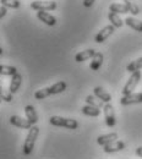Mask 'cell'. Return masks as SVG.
<instances>
[{
    "instance_id": "484cf974",
    "label": "cell",
    "mask_w": 142,
    "mask_h": 159,
    "mask_svg": "<svg viewBox=\"0 0 142 159\" xmlns=\"http://www.w3.org/2000/svg\"><path fill=\"white\" fill-rule=\"evenodd\" d=\"M0 99L6 102V103H10L12 102V93L7 89H5L2 86H0Z\"/></svg>"
},
{
    "instance_id": "ac0fdd59",
    "label": "cell",
    "mask_w": 142,
    "mask_h": 159,
    "mask_svg": "<svg viewBox=\"0 0 142 159\" xmlns=\"http://www.w3.org/2000/svg\"><path fill=\"white\" fill-rule=\"evenodd\" d=\"M124 23L126 26H129L130 28L137 31V32H142V21L137 20L135 17H126L125 21H124Z\"/></svg>"
},
{
    "instance_id": "f546056e",
    "label": "cell",
    "mask_w": 142,
    "mask_h": 159,
    "mask_svg": "<svg viewBox=\"0 0 142 159\" xmlns=\"http://www.w3.org/2000/svg\"><path fill=\"white\" fill-rule=\"evenodd\" d=\"M136 156H139V157L142 158V147H137L136 148Z\"/></svg>"
},
{
    "instance_id": "44dd1931",
    "label": "cell",
    "mask_w": 142,
    "mask_h": 159,
    "mask_svg": "<svg viewBox=\"0 0 142 159\" xmlns=\"http://www.w3.org/2000/svg\"><path fill=\"white\" fill-rule=\"evenodd\" d=\"M141 69H142V57L139 58V59L134 60V61H131V62L126 66V71L130 72V74L136 72V71H140Z\"/></svg>"
},
{
    "instance_id": "7402d4cb",
    "label": "cell",
    "mask_w": 142,
    "mask_h": 159,
    "mask_svg": "<svg viewBox=\"0 0 142 159\" xmlns=\"http://www.w3.org/2000/svg\"><path fill=\"white\" fill-rule=\"evenodd\" d=\"M124 4L126 5L129 12L132 14L134 16H136V15L140 14V7H139V5H137L134 0H124Z\"/></svg>"
},
{
    "instance_id": "d4e9b609",
    "label": "cell",
    "mask_w": 142,
    "mask_h": 159,
    "mask_svg": "<svg viewBox=\"0 0 142 159\" xmlns=\"http://www.w3.org/2000/svg\"><path fill=\"white\" fill-rule=\"evenodd\" d=\"M15 74H17V69L14 66H7V65H0V75L4 76H14Z\"/></svg>"
},
{
    "instance_id": "7a4b0ae2",
    "label": "cell",
    "mask_w": 142,
    "mask_h": 159,
    "mask_svg": "<svg viewBox=\"0 0 142 159\" xmlns=\"http://www.w3.org/2000/svg\"><path fill=\"white\" fill-rule=\"evenodd\" d=\"M38 135H39V129H38V126L33 125V126L30 129V131H28V134H27V137L25 139V143H23V154L28 156V154L32 153V151H33V148H34V144H36V139L38 137Z\"/></svg>"
},
{
    "instance_id": "5b68a950",
    "label": "cell",
    "mask_w": 142,
    "mask_h": 159,
    "mask_svg": "<svg viewBox=\"0 0 142 159\" xmlns=\"http://www.w3.org/2000/svg\"><path fill=\"white\" fill-rule=\"evenodd\" d=\"M31 9L36 11H53L57 9V2L53 0H34L31 2Z\"/></svg>"
},
{
    "instance_id": "7c38bea8",
    "label": "cell",
    "mask_w": 142,
    "mask_h": 159,
    "mask_svg": "<svg viewBox=\"0 0 142 159\" xmlns=\"http://www.w3.org/2000/svg\"><path fill=\"white\" fill-rule=\"evenodd\" d=\"M25 114H26V119L28 120L32 125H36V124L38 122L37 110L34 109L33 105H26V107H25Z\"/></svg>"
},
{
    "instance_id": "9c48e42d",
    "label": "cell",
    "mask_w": 142,
    "mask_h": 159,
    "mask_svg": "<svg viewBox=\"0 0 142 159\" xmlns=\"http://www.w3.org/2000/svg\"><path fill=\"white\" fill-rule=\"evenodd\" d=\"M10 124L12 126H16V127H20V129H26V130H30L33 126L27 119H23V118L17 116V115H12L10 118Z\"/></svg>"
},
{
    "instance_id": "d6986e66",
    "label": "cell",
    "mask_w": 142,
    "mask_h": 159,
    "mask_svg": "<svg viewBox=\"0 0 142 159\" xmlns=\"http://www.w3.org/2000/svg\"><path fill=\"white\" fill-rule=\"evenodd\" d=\"M82 114L83 115H87V116H92V118H97L101 115V110L98 108H94V107H91V105H85L82 107Z\"/></svg>"
},
{
    "instance_id": "4316f807",
    "label": "cell",
    "mask_w": 142,
    "mask_h": 159,
    "mask_svg": "<svg viewBox=\"0 0 142 159\" xmlns=\"http://www.w3.org/2000/svg\"><path fill=\"white\" fill-rule=\"evenodd\" d=\"M0 4L6 9H19L20 1L19 0H0Z\"/></svg>"
},
{
    "instance_id": "603a6c76",
    "label": "cell",
    "mask_w": 142,
    "mask_h": 159,
    "mask_svg": "<svg viewBox=\"0 0 142 159\" xmlns=\"http://www.w3.org/2000/svg\"><path fill=\"white\" fill-rule=\"evenodd\" d=\"M108 19L112 22V26H114L115 28H120L124 25V21L120 19V16L118 14H114V12H109L108 14Z\"/></svg>"
},
{
    "instance_id": "e0dca14e",
    "label": "cell",
    "mask_w": 142,
    "mask_h": 159,
    "mask_svg": "<svg viewBox=\"0 0 142 159\" xmlns=\"http://www.w3.org/2000/svg\"><path fill=\"white\" fill-rule=\"evenodd\" d=\"M103 60H104L103 54L99 53V52H97V53H96V55L92 58V61H91V64H89V69H91V70H93V71L99 70V67H101L102 64H103Z\"/></svg>"
},
{
    "instance_id": "52a82bcc",
    "label": "cell",
    "mask_w": 142,
    "mask_h": 159,
    "mask_svg": "<svg viewBox=\"0 0 142 159\" xmlns=\"http://www.w3.org/2000/svg\"><path fill=\"white\" fill-rule=\"evenodd\" d=\"M114 32H115V27L112 26V25H108V26L103 27L101 31L97 33V36L94 37L96 43H103V42H105Z\"/></svg>"
},
{
    "instance_id": "9a60e30c",
    "label": "cell",
    "mask_w": 142,
    "mask_h": 159,
    "mask_svg": "<svg viewBox=\"0 0 142 159\" xmlns=\"http://www.w3.org/2000/svg\"><path fill=\"white\" fill-rule=\"evenodd\" d=\"M96 53H97V52H96L94 49H86V50L80 52L79 54L75 55V61H76V62H83V61H86V60L92 59V58L96 55Z\"/></svg>"
},
{
    "instance_id": "6da1fadb",
    "label": "cell",
    "mask_w": 142,
    "mask_h": 159,
    "mask_svg": "<svg viewBox=\"0 0 142 159\" xmlns=\"http://www.w3.org/2000/svg\"><path fill=\"white\" fill-rule=\"evenodd\" d=\"M67 84L66 82L64 81H58L57 83L49 86V87H45V88H42L39 91H37L34 93V98L37 100H42V99H45L48 98L49 96H54V94H60L62 93L65 89H66Z\"/></svg>"
},
{
    "instance_id": "cb8c5ba5",
    "label": "cell",
    "mask_w": 142,
    "mask_h": 159,
    "mask_svg": "<svg viewBox=\"0 0 142 159\" xmlns=\"http://www.w3.org/2000/svg\"><path fill=\"white\" fill-rule=\"evenodd\" d=\"M86 103L88 105L94 107V108H98V109H101V108L104 107V103L101 99H98L96 96H87L86 97Z\"/></svg>"
},
{
    "instance_id": "2e32d148",
    "label": "cell",
    "mask_w": 142,
    "mask_h": 159,
    "mask_svg": "<svg viewBox=\"0 0 142 159\" xmlns=\"http://www.w3.org/2000/svg\"><path fill=\"white\" fill-rule=\"evenodd\" d=\"M93 92H94V96H96L98 99H101L104 104L110 103V100H112V96H110V94H109L104 88H102V87H94Z\"/></svg>"
},
{
    "instance_id": "f1b7e54d",
    "label": "cell",
    "mask_w": 142,
    "mask_h": 159,
    "mask_svg": "<svg viewBox=\"0 0 142 159\" xmlns=\"http://www.w3.org/2000/svg\"><path fill=\"white\" fill-rule=\"evenodd\" d=\"M94 1H96V0H83V2H82V4H83V6H85V7H91V6L93 5V2H94Z\"/></svg>"
},
{
    "instance_id": "83f0119b",
    "label": "cell",
    "mask_w": 142,
    "mask_h": 159,
    "mask_svg": "<svg viewBox=\"0 0 142 159\" xmlns=\"http://www.w3.org/2000/svg\"><path fill=\"white\" fill-rule=\"evenodd\" d=\"M6 14H7V9L5 7V6H0V19H2V17H5L6 16Z\"/></svg>"
},
{
    "instance_id": "277c9868",
    "label": "cell",
    "mask_w": 142,
    "mask_h": 159,
    "mask_svg": "<svg viewBox=\"0 0 142 159\" xmlns=\"http://www.w3.org/2000/svg\"><path fill=\"white\" fill-rule=\"evenodd\" d=\"M141 80V71H136V72H132L131 76L129 77L127 82L125 83L124 88H122V96H127V94H131L134 93L135 88L137 87L139 82Z\"/></svg>"
},
{
    "instance_id": "ba28073f",
    "label": "cell",
    "mask_w": 142,
    "mask_h": 159,
    "mask_svg": "<svg viewBox=\"0 0 142 159\" xmlns=\"http://www.w3.org/2000/svg\"><path fill=\"white\" fill-rule=\"evenodd\" d=\"M142 93H131L127 96H122L120 99L121 105H132V104H141Z\"/></svg>"
},
{
    "instance_id": "5bb4252c",
    "label": "cell",
    "mask_w": 142,
    "mask_h": 159,
    "mask_svg": "<svg viewBox=\"0 0 142 159\" xmlns=\"http://www.w3.org/2000/svg\"><path fill=\"white\" fill-rule=\"evenodd\" d=\"M118 139V134L117 132H109V134H107V135H102L99 136L98 139H97V143L99 144V146H107V144H109V143H112V142H114V141H117Z\"/></svg>"
},
{
    "instance_id": "ffe728a7",
    "label": "cell",
    "mask_w": 142,
    "mask_h": 159,
    "mask_svg": "<svg viewBox=\"0 0 142 159\" xmlns=\"http://www.w3.org/2000/svg\"><path fill=\"white\" fill-rule=\"evenodd\" d=\"M109 11L110 12H114V14H118V15H120V14H127L129 12L126 5L125 4H119V2L112 4L109 6Z\"/></svg>"
},
{
    "instance_id": "1f68e13d",
    "label": "cell",
    "mask_w": 142,
    "mask_h": 159,
    "mask_svg": "<svg viewBox=\"0 0 142 159\" xmlns=\"http://www.w3.org/2000/svg\"><path fill=\"white\" fill-rule=\"evenodd\" d=\"M1 102H2V100H1V99H0V103H1Z\"/></svg>"
},
{
    "instance_id": "4dcf8cb0",
    "label": "cell",
    "mask_w": 142,
    "mask_h": 159,
    "mask_svg": "<svg viewBox=\"0 0 142 159\" xmlns=\"http://www.w3.org/2000/svg\"><path fill=\"white\" fill-rule=\"evenodd\" d=\"M2 54V48H1V45H0V55Z\"/></svg>"
},
{
    "instance_id": "4fadbf2b",
    "label": "cell",
    "mask_w": 142,
    "mask_h": 159,
    "mask_svg": "<svg viewBox=\"0 0 142 159\" xmlns=\"http://www.w3.org/2000/svg\"><path fill=\"white\" fill-rule=\"evenodd\" d=\"M21 83H22V76H21L20 72H17V74H15V75L11 77L9 91H10L12 94L17 93V91L20 89V87H21Z\"/></svg>"
},
{
    "instance_id": "30bf717a",
    "label": "cell",
    "mask_w": 142,
    "mask_h": 159,
    "mask_svg": "<svg viewBox=\"0 0 142 159\" xmlns=\"http://www.w3.org/2000/svg\"><path fill=\"white\" fill-rule=\"evenodd\" d=\"M37 19L43 23H45L47 26H50V27L57 25V19L47 11H37Z\"/></svg>"
},
{
    "instance_id": "8992f818",
    "label": "cell",
    "mask_w": 142,
    "mask_h": 159,
    "mask_svg": "<svg viewBox=\"0 0 142 159\" xmlns=\"http://www.w3.org/2000/svg\"><path fill=\"white\" fill-rule=\"evenodd\" d=\"M103 113H104V119H105L107 126H108V127H114L115 124H117L114 107H113L110 103L104 104V107H103Z\"/></svg>"
},
{
    "instance_id": "3957f363",
    "label": "cell",
    "mask_w": 142,
    "mask_h": 159,
    "mask_svg": "<svg viewBox=\"0 0 142 159\" xmlns=\"http://www.w3.org/2000/svg\"><path fill=\"white\" fill-rule=\"evenodd\" d=\"M49 122L53 126L57 127H65L69 130H76L79 127V122L77 120L70 119V118H62V116H52Z\"/></svg>"
},
{
    "instance_id": "8fae6325",
    "label": "cell",
    "mask_w": 142,
    "mask_h": 159,
    "mask_svg": "<svg viewBox=\"0 0 142 159\" xmlns=\"http://www.w3.org/2000/svg\"><path fill=\"white\" fill-rule=\"evenodd\" d=\"M125 147H126V144H125V142H122V141H119V139H117V141H114V142H112V143H109V144H107V146H104V152L105 153H115V152H120L122 149H125Z\"/></svg>"
}]
</instances>
